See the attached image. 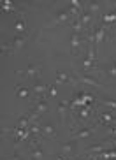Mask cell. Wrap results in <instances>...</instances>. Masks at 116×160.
Wrapping results in <instances>:
<instances>
[{"label": "cell", "instance_id": "2", "mask_svg": "<svg viewBox=\"0 0 116 160\" xmlns=\"http://www.w3.org/2000/svg\"><path fill=\"white\" fill-rule=\"evenodd\" d=\"M30 148H32V151H30V160H42L44 158V150H42V146L35 139H32Z\"/></svg>", "mask_w": 116, "mask_h": 160}, {"label": "cell", "instance_id": "31", "mask_svg": "<svg viewBox=\"0 0 116 160\" xmlns=\"http://www.w3.org/2000/svg\"><path fill=\"white\" fill-rule=\"evenodd\" d=\"M9 44H2V53H9Z\"/></svg>", "mask_w": 116, "mask_h": 160}, {"label": "cell", "instance_id": "11", "mask_svg": "<svg viewBox=\"0 0 116 160\" xmlns=\"http://www.w3.org/2000/svg\"><path fill=\"white\" fill-rule=\"evenodd\" d=\"M25 42H27V35H16L11 46H13L14 49H21V48L25 46Z\"/></svg>", "mask_w": 116, "mask_h": 160}, {"label": "cell", "instance_id": "6", "mask_svg": "<svg viewBox=\"0 0 116 160\" xmlns=\"http://www.w3.org/2000/svg\"><path fill=\"white\" fill-rule=\"evenodd\" d=\"M106 27H104V23L98 27V28H95L93 30V35H95V48L97 46H100L102 44V41H104V37H106Z\"/></svg>", "mask_w": 116, "mask_h": 160}, {"label": "cell", "instance_id": "23", "mask_svg": "<svg viewBox=\"0 0 116 160\" xmlns=\"http://www.w3.org/2000/svg\"><path fill=\"white\" fill-rule=\"evenodd\" d=\"M97 11H98V2H90L88 4V12L93 14V12H97Z\"/></svg>", "mask_w": 116, "mask_h": 160}, {"label": "cell", "instance_id": "15", "mask_svg": "<svg viewBox=\"0 0 116 160\" xmlns=\"http://www.w3.org/2000/svg\"><path fill=\"white\" fill-rule=\"evenodd\" d=\"M33 93H37V95H44V93H48V85H42V83H37V85H33Z\"/></svg>", "mask_w": 116, "mask_h": 160}, {"label": "cell", "instance_id": "5", "mask_svg": "<svg viewBox=\"0 0 116 160\" xmlns=\"http://www.w3.org/2000/svg\"><path fill=\"white\" fill-rule=\"evenodd\" d=\"M18 76H25V78H30V76H41V67L39 65H33V63H30V65L25 69L23 72H18Z\"/></svg>", "mask_w": 116, "mask_h": 160}, {"label": "cell", "instance_id": "28", "mask_svg": "<svg viewBox=\"0 0 116 160\" xmlns=\"http://www.w3.org/2000/svg\"><path fill=\"white\" fill-rule=\"evenodd\" d=\"M70 5H72V7H76V9L81 11V2H79V0H70Z\"/></svg>", "mask_w": 116, "mask_h": 160}, {"label": "cell", "instance_id": "8", "mask_svg": "<svg viewBox=\"0 0 116 160\" xmlns=\"http://www.w3.org/2000/svg\"><path fill=\"white\" fill-rule=\"evenodd\" d=\"M58 83H74L76 85V78L72 79V76L65 74V72H56V79H55V85Z\"/></svg>", "mask_w": 116, "mask_h": 160}, {"label": "cell", "instance_id": "10", "mask_svg": "<svg viewBox=\"0 0 116 160\" xmlns=\"http://www.w3.org/2000/svg\"><path fill=\"white\" fill-rule=\"evenodd\" d=\"M56 23H65V21H72V19H74V16L70 14V11H63V12H58V14H56Z\"/></svg>", "mask_w": 116, "mask_h": 160}, {"label": "cell", "instance_id": "14", "mask_svg": "<svg viewBox=\"0 0 116 160\" xmlns=\"http://www.w3.org/2000/svg\"><path fill=\"white\" fill-rule=\"evenodd\" d=\"M16 32H18V35H27V25H25L23 18L16 21Z\"/></svg>", "mask_w": 116, "mask_h": 160}, {"label": "cell", "instance_id": "13", "mask_svg": "<svg viewBox=\"0 0 116 160\" xmlns=\"http://www.w3.org/2000/svg\"><path fill=\"white\" fill-rule=\"evenodd\" d=\"M116 118L113 116L111 113H102L100 114V120H98V123L100 125H113V122H114Z\"/></svg>", "mask_w": 116, "mask_h": 160}, {"label": "cell", "instance_id": "22", "mask_svg": "<svg viewBox=\"0 0 116 160\" xmlns=\"http://www.w3.org/2000/svg\"><path fill=\"white\" fill-rule=\"evenodd\" d=\"M100 102H102L104 106H109L111 109H114V111H116V100H111V99H102Z\"/></svg>", "mask_w": 116, "mask_h": 160}, {"label": "cell", "instance_id": "25", "mask_svg": "<svg viewBox=\"0 0 116 160\" xmlns=\"http://www.w3.org/2000/svg\"><path fill=\"white\" fill-rule=\"evenodd\" d=\"M90 114H92V109H90V108H83V111L79 113V116L83 118V120H86V118H88Z\"/></svg>", "mask_w": 116, "mask_h": 160}, {"label": "cell", "instance_id": "4", "mask_svg": "<svg viewBox=\"0 0 116 160\" xmlns=\"http://www.w3.org/2000/svg\"><path fill=\"white\" fill-rule=\"evenodd\" d=\"M49 109V104H48V97H41V99L37 100V102L33 104V113H37L39 116L41 114H44Z\"/></svg>", "mask_w": 116, "mask_h": 160}, {"label": "cell", "instance_id": "34", "mask_svg": "<svg viewBox=\"0 0 116 160\" xmlns=\"http://www.w3.org/2000/svg\"><path fill=\"white\" fill-rule=\"evenodd\" d=\"M114 39H116V32H114Z\"/></svg>", "mask_w": 116, "mask_h": 160}, {"label": "cell", "instance_id": "17", "mask_svg": "<svg viewBox=\"0 0 116 160\" xmlns=\"http://www.w3.org/2000/svg\"><path fill=\"white\" fill-rule=\"evenodd\" d=\"M42 136L44 137H55V127H53V125H44V127H42Z\"/></svg>", "mask_w": 116, "mask_h": 160}, {"label": "cell", "instance_id": "33", "mask_svg": "<svg viewBox=\"0 0 116 160\" xmlns=\"http://www.w3.org/2000/svg\"><path fill=\"white\" fill-rule=\"evenodd\" d=\"M11 160H21V158H19L18 155H14V157H13V158H11Z\"/></svg>", "mask_w": 116, "mask_h": 160}, {"label": "cell", "instance_id": "35", "mask_svg": "<svg viewBox=\"0 0 116 160\" xmlns=\"http://www.w3.org/2000/svg\"><path fill=\"white\" fill-rule=\"evenodd\" d=\"M90 160H92V158H90Z\"/></svg>", "mask_w": 116, "mask_h": 160}, {"label": "cell", "instance_id": "20", "mask_svg": "<svg viewBox=\"0 0 116 160\" xmlns=\"http://www.w3.org/2000/svg\"><path fill=\"white\" fill-rule=\"evenodd\" d=\"M104 146H106V151H113V150H116V139H114V137H111L109 141L104 142Z\"/></svg>", "mask_w": 116, "mask_h": 160}, {"label": "cell", "instance_id": "16", "mask_svg": "<svg viewBox=\"0 0 116 160\" xmlns=\"http://www.w3.org/2000/svg\"><path fill=\"white\" fill-rule=\"evenodd\" d=\"M69 108H70V102H67V100H62V102H58V113L62 114V116H65L67 114V111H69Z\"/></svg>", "mask_w": 116, "mask_h": 160}, {"label": "cell", "instance_id": "26", "mask_svg": "<svg viewBox=\"0 0 116 160\" xmlns=\"http://www.w3.org/2000/svg\"><path fill=\"white\" fill-rule=\"evenodd\" d=\"M28 93H30V92H28L27 88H18V97H21V99H27Z\"/></svg>", "mask_w": 116, "mask_h": 160}, {"label": "cell", "instance_id": "12", "mask_svg": "<svg viewBox=\"0 0 116 160\" xmlns=\"http://www.w3.org/2000/svg\"><path fill=\"white\" fill-rule=\"evenodd\" d=\"M70 27H72V32L74 33H83L84 32V25L79 21V18L72 19V21H70Z\"/></svg>", "mask_w": 116, "mask_h": 160}, {"label": "cell", "instance_id": "30", "mask_svg": "<svg viewBox=\"0 0 116 160\" xmlns=\"http://www.w3.org/2000/svg\"><path fill=\"white\" fill-rule=\"evenodd\" d=\"M49 95H51V97H55V95H56V85H53L51 88H49Z\"/></svg>", "mask_w": 116, "mask_h": 160}, {"label": "cell", "instance_id": "19", "mask_svg": "<svg viewBox=\"0 0 116 160\" xmlns=\"http://www.w3.org/2000/svg\"><path fill=\"white\" fill-rule=\"evenodd\" d=\"M107 76L116 78V60L109 62V65H107Z\"/></svg>", "mask_w": 116, "mask_h": 160}, {"label": "cell", "instance_id": "9", "mask_svg": "<svg viewBox=\"0 0 116 160\" xmlns=\"http://www.w3.org/2000/svg\"><path fill=\"white\" fill-rule=\"evenodd\" d=\"M79 21L84 25V28L86 27H90L92 25V21H93V14L92 12H88V11H84V12H81V16H79Z\"/></svg>", "mask_w": 116, "mask_h": 160}, {"label": "cell", "instance_id": "3", "mask_svg": "<svg viewBox=\"0 0 116 160\" xmlns=\"http://www.w3.org/2000/svg\"><path fill=\"white\" fill-rule=\"evenodd\" d=\"M83 33H74L70 35V48H72V55H78L79 53V48L83 46Z\"/></svg>", "mask_w": 116, "mask_h": 160}, {"label": "cell", "instance_id": "32", "mask_svg": "<svg viewBox=\"0 0 116 160\" xmlns=\"http://www.w3.org/2000/svg\"><path fill=\"white\" fill-rule=\"evenodd\" d=\"M56 160H69L65 155H60V157H56Z\"/></svg>", "mask_w": 116, "mask_h": 160}, {"label": "cell", "instance_id": "29", "mask_svg": "<svg viewBox=\"0 0 116 160\" xmlns=\"http://www.w3.org/2000/svg\"><path fill=\"white\" fill-rule=\"evenodd\" d=\"M81 99H83V102H84V104H86V102H92L93 97H92V95H81Z\"/></svg>", "mask_w": 116, "mask_h": 160}, {"label": "cell", "instance_id": "27", "mask_svg": "<svg viewBox=\"0 0 116 160\" xmlns=\"http://www.w3.org/2000/svg\"><path fill=\"white\" fill-rule=\"evenodd\" d=\"M107 136H109V137H114V139H116V127H114V125H109V130H107Z\"/></svg>", "mask_w": 116, "mask_h": 160}, {"label": "cell", "instance_id": "7", "mask_svg": "<svg viewBox=\"0 0 116 160\" xmlns=\"http://www.w3.org/2000/svg\"><path fill=\"white\" fill-rule=\"evenodd\" d=\"M92 136H93V128L92 127H86V128H81V130L72 132V137H74V139H86V137H92Z\"/></svg>", "mask_w": 116, "mask_h": 160}, {"label": "cell", "instance_id": "18", "mask_svg": "<svg viewBox=\"0 0 116 160\" xmlns=\"http://www.w3.org/2000/svg\"><path fill=\"white\" fill-rule=\"evenodd\" d=\"M72 150H74V144L72 142H65V144H62V155H70L72 153Z\"/></svg>", "mask_w": 116, "mask_h": 160}, {"label": "cell", "instance_id": "24", "mask_svg": "<svg viewBox=\"0 0 116 160\" xmlns=\"http://www.w3.org/2000/svg\"><path fill=\"white\" fill-rule=\"evenodd\" d=\"M102 21H104V23H113V21H116L114 12H113V14H104L102 16Z\"/></svg>", "mask_w": 116, "mask_h": 160}, {"label": "cell", "instance_id": "1", "mask_svg": "<svg viewBox=\"0 0 116 160\" xmlns=\"http://www.w3.org/2000/svg\"><path fill=\"white\" fill-rule=\"evenodd\" d=\"M74 78H76V81H79V83H83V85H86V86H100V83H98L95 78H92V76H88V74H81V72H74Z\"/></svg>", "mask_w": 116, "mask_h": 160}, {"label": "cell", "instance_id": "21", "mask_svg": "<svg viewBox=\"0 0 116 160\" xmlns=\"http://www.w3.org/2000/svg\"><path fill=\"white\" fill-rule=\"evenodd\" d=\"M2 11H4V12H7V11H16V7L13 5V2L4 0V2H2Z\"/></svg>", "mask_w": 116, "mask_h": 160}]
</instances>
